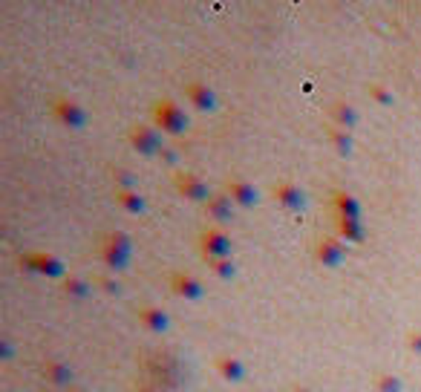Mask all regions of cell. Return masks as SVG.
Wrapping results in <instances>:
<instances>
[{"mask_svg":"<svg viewBox=\"0 0 421 392\" xmlns=\"http://www.w3.org/2000/svg\"><path fill=\"white\" fill-rule=\"evenodd\" d=\"M191 96L196 99V104H199V107H211V93H205V90H196V86H193V90H191Z\"/></svg>","mask_w":421,"mask_h":392,"instance_id":"1","label":"cell"}]
</instances>
